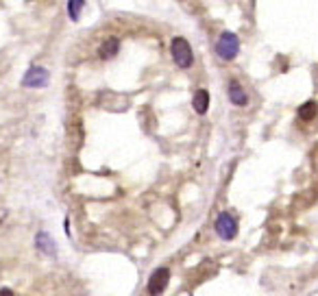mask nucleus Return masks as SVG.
<instances>
[{
	"mask_svg": "<svg viewBox=\"0 0 318 296\" xmlns=\"http://www.w3.org/2000/svg\"><path fill=\"white\" fill-rule=\"evenodd\" d=\"M316 113H318V105L314 103V100H309V103H305V105L299 107V118L305 120V122H307V120H314Z\"/></svg>",
	"mask_w": 318,
	"mask_h": 296,
	"instance_id": "nucleus-10",
	"label": "nucleus"
},
{
	"mask_svg": "<svg viewBox=\"0 0 318 296\" xmlns=\"http://www.w3.org/2000/svg\"><path fill=\"white\" fill-rule=\"evenodd\" d=\"M216 233H218L222 240H233L237 235V220L233 218L231 214H220L218 218H216Z\"/></svg>",
	"mask_w": 318,
	"mask_h": 296,
	"instance_id": "nucleus-3",
	"label": "nucleus"
},
{
	"mask_svg": "<svg viewBox=\"0 0 318 296\" xmlns=\"http://www.w3.org/2000/svg\"><path fill=\"white\" fill-rule=\"evenodd\" d=\"M170 53H172V59H175V63L181 70L185 68H190L192 63H194V55H192V48L190 44L183 39V37H175L172 39V44H170Z\"/></svg>",
	"mask_w": 318,
	"mask_h": 296,
	"instance_id": "nucleus-2",
	"label": "nucleus"
},
{
	"mask_svg": "<svg viewBox=\"0 0 318 296\" xmlns=\"http://www.w3.org/2000/svg\"><path fill=\"white\" fill-rule=\"evenodd\" d=\"M229 100L233 103L235 107H244L249 103V96L244 94V90H242V85L237 83V81H231L229 83Z\"/></svg>",
	"mask_w": 318,
	"mask_h": 296,
	"instance_id": "nucleus-6",
	"label": "nucleus"
},
{
	"mask_svg": "<svg viewBox=\"0 0 318 296\" xmlns=\"http://www.w3.org/2000/svg\"><path fill=\"white\" fill-rule=\"evenodd\" d=\"M35 242H37V248H39L42 252H44V255H50V257H55V255H57L55 240H53V237H50L48 233H39Z\"/></svg>",
	"mask_w": 318,
	"mask_h": 296,
	"instance_id": "nucleus-7",
	"label": "nucleus"
},
{
	"mask_svg": "<svg viewBox=\"0 0 318 296\" xmlns=\"http://www.w3.org/2000/svg\"><path fill=\"white\" fill-rule=\"evenodd\" d=\"M168 279H170V270L168 268H157L148 279V294H162L168 287Z\"/></svg>",
	"mask_w": 318,
	"mask_h": 296,
	"instance_id": "nucleus-5",
	"label": "nucleus"
},
{
	"mask_svg": "<svg viewBox=\"0 0 318 296\" xmlns=\"http://www.w3.org/2000/svg\"><path fill=\"white\" fill-rule=\"evenodd\" d=\"M118 50H120V41L111 37V39H107L103 46H100L98 50V55H100V59H111V57L118 55Z\"/></svg>",
	"mask_w": 318,
	"mask_h": 296,
	"instance_id": "nucleus-9",
	"label": "nucleus"
},
{
	"mask_svg": "<svg viewBox=\"0 0 318 296\" xmlns=\"http://www.w3.org/2000/svg\"><path fill=\"white\" fill-rule=\"evenodd\" d=\"M216 53H218V57L222 61H233L237 57V53H240V39H237V35L231 33V31L222 33L218 44H216Z\"/></svg>",
	"mask_w": 318,
	"mask_h": 296,
	"instance_id": "nucleus-1",
	"label": "nucleus"
},
{
	"mask_svg": "<svg viewBox=\"0 0 318 296\" xmlns=\"http://www.w3.org/2000/svg\"><path fill=\"white\" fill-rule=\"evenodd\" d=\"M48 83V70L42 68V66H33L26 70V74L22 78V85L24 88H44Z\"/></svg>",
	"mask_w": 318,
	"mask_h": 296,
	"instance_id": "nucleus-4",
	"label": "nucleus"
},
{
	"mask_svg": "<svg viewBox=\"0 0 318 296\" xmlns=\"http://www.w3.org/2000/svg\"><path fill=\"white\" fill-rule=\"evenodd\" d=\"M85 5V0H68V16L70 20H78V13H81Z\"/></svg>",
	"mask_w": 318,
	"mask_h": 296,
	"instance_id": "nucleus-11",
	"label": "nucleus"
},
{
	"mask_svg": "<svg viewBox=\"0 0 318 296\" xmlns=\"http://www.w3.org/2000/svg\"><path fill=\"white\" fill-rule=\"evenodd\" d=\"M192 107H194V111L196 113H207L209 109V94L205 90H198L196 94H194V100H192Z\"/></svg>",
	"mask_w": 318,
	"mask_h": 296,
	"instance_id": "nucleus-8",
	"label": "nucleus"
}]
</instances>
